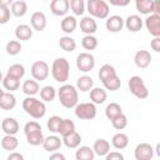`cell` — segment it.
<instances>
[{
	"label": "cell",
	"instance_id": "2e32d148",
	"mask_svg": "<svg viewBox=\"0 0 160 160\" xmlns=\"http://www.w3.org/2000/svg\"><path fill=\"white\" fill-rule=\"evenodd\" d=\"M41 145H42L44 150H46L49 152H54V151H56L61 148L62 140L56 135H50L48 138H44V141H42Z\"/></svg>",
	"mask_w": 160,
	"mask_h": 160
},
{
	"label": "cell",
	"instance_id": "83f0119b",
	"mask_svg": "<svg viewBox=\"0 0 160 160\" xmlns=\"http://www.w3.org/2000/svg\"><path fill=\"white\" fill-rule=\"evenodd\" d=\"M111 145L118 150H122L129 145V136L124 132H118L111 138Z\"/></svg>",
	"mask_w": 160,
	"mask_h": 160
},
{
	"label": "cell",
	"instance_id": "5b68a950",
	"mask_svg": "<svg viewBox=\"0 0 160 160\" xmlns=\"http://www.w3.org/2000/svg\"><path fill=\"white\" fill-rule=\"evenodd\" d=\"M128 86H129L130 92H131L135 98H138V99H140V100L146 99V98L149 96V90H148V88H146L144 80H142L139 75L131 76V78L129 79Z\"/></svg>",
	"mask_w": 160,
	"mask_h": 160
},
{
	"label": "cell",
	"instance_id": "d590c367",
	"mask_svg": "<svg viewBox=\"0 0 160 160\" xmlns=\"http://www.w3.org/2000/svg\"><path fill=\"white\" fill-rule=\"evenodd\" d=\"M56 96V90L54 86L51 85H46L44 88L40 89V98L42 101H46V102H51Z\"/></svg>",
	"mask_w": 160,
	"mask_h": 160
},
{
	"label": "cell",
	"instance_id": "c3c4849f",
	"mask_svg": "<svg viewBox=\"0 0 160 160\" xmlns=\"http://www.w3.org/2000/svg\"><path fill=\"white\" fill-rule=\"evenodd\" d=\"M108 2L112 6H120V8H124V6H128L130 4V0H108Z\"/></svg>",
	"mask_w": 160,
	"mask_h": 160
},
{
	"label": "cell",
	"instance_id": "6f0895ef",
	"mask_svg": "<svg viewBox=\"0 0 160 160\" xmlns=\"http://www.w3.org/2000/svg\"><path fill=\"white\" fill-rule=\"evenodd\" d=\"M2 81V74H1V71H0V82Z\"/></svg>",
	"mask_w": 160,
	"mask_h": 160
},
{
	"label": "cell",
	"instance_id": "d4e9b609",
	"mask_svg": "<svg viewBox=\"0 0 160 160\" xmlns=\"http://www.w3.org/2000/svg\"><path fill=\"white\" fill-rule=\"evenodd\" d=\"M0 144H1V148L4 150H6V151H14L19 146V140H18V138L15 135H8V134H5V136L1 139Z\"/></svg>",
	"mask_w": 160,
	"mask_h": 160
},
{
	"label": "cell",
	"instance_id": "ac0fdd59",
	"mask_svg": "<svg viewBox=\"0 0 160 160\" xmlns=\"http://www.w3.org/2000/svg\"><path fill=\"white\" fill-rule=\"evenodd\" d=\"M124 25L126 26V29L131 32H138L142 29V19L139 15H129L126 18V20L124 21Z\"/></svg>",
	"mask_w": 160,
	"mask_h": 160
},
{
	"label": "cell",
	"instance_id": "603a6c76",
	"mask_svg": "<svg viewBox=\"0 0 160 160\" xmlns=\"http://www.w3.org/2000/svg\"><path fill=\"white\" fill-rule=\"evenodd\" d=\"M61 140H62V144L66 148H69V149H76L80 145V142H81V135L79 132H76V131H72L69 135L62 136Z\"/></svg>",
	"mask_w": 160,
	"mask_h": 160
},
{
	"label": "cell",
	"instance_id": "cb8c5ba5",
	"mask_svg": "<svg viewBox=\"0 0 160 160\" xmlns=\"http://www.w3.org/2000/svg\"><path fill=\"white\" fill-rule=\"evenodd\" d=\"M92 150L95 152V155L98 156H105L109 151H110V142L105 139H98L94 142Z\"/></svg>",
	"mask_w": 160,
	"mask_h": 160
},
{
	"label": "cell",
	"instance_id": "52a82bcc",
	"mask_svg": "<svg viewBox=\"0 0 160 160\" xmlns=\"http://www.w3.org/2000/svg\"><path fill=\"white\" fill-rule=\"evenodd\" d=\"M31 76L32 79H35L36 81H44L48 79L49 74H50V69L46 61L44 60H38L31 65Z\"/></svg>",
	"mask_w": 160,
	"mask_h": 160
},
{
	"label": "cell",
	"instance_id": "d6986e66",
	"mask_svg": "<svg viewBox=\"0 0 160 160\" xmlns=\"http://www.w3.org/2000/svg\"><path fill=\"white\" fill-rule=\"evenodd\" d=\"M15 106H16L15 95L11 91H8V92L4 91V94L0 96V109L9 111V110H12Z\"/></svg>",
	"mask_w": 160,
	"mask_h": 160
},
{
	"label": "cell",
	"instance_id": "8992f818",
	"mask_svg": "<svg viewBox=\"0 0 160 160\" xmlns=\"http://www.w3.org/2000/svg\"><path fill=\"white\" fill-rule=\"evenodd\" d=\"M75 116L80 120H92L96 118V105L94 102H78L74 108Z\"/></svg>",
	"mask_w": 160,
	"mask_h": 160
},
{
	"label": "cell",
	"instance_id": "74e56055",
	"mask_svg": "<svg viewBox=\"0 0 160 160\" xmlns=\"http://www.w3.org/2000/svg\"><path fill=\"white\" fill-rule=\"evenodd\" d=\"M121 112H122V109H121V106L118 102H110L105 108V116L109 120H112L115 116L120 115Z\"/></svg>",
	"mask_w": 160,
	"mask_h": 160
},
{
	"label": "cell",
	"instance_id": "e575fe53",
	"mask_svg": "<svg viewBox=\"0 0 160 160\" xmlns=\"http://www.w3.org/2000/svg\"><path fill=\"white\" fill-rule=\"evenodd\" d=\"M59 46L64 50V51H66V52H71V51H74L75 49H76V41L71 38V36H62V38H60V40H59Z\"/></svg>",
	"mask_w": 160,
	"mask_h": 160
},
{
	"label": "cell",
	"instance_id": "f1b7e54d",
	"mask_svg": "<svg viewBox=\"0 0 160 160\" xmlns=\"http://www.w3.org/2000/svg\"><path fill=\"white\" fill-rule=\"evenodd\" d=\"M106 98H108V94H106V91H105L104 89H101V88H92V89L90 90V100H91V102H94L95 105H99V104L105 102Z\"/></svg>",
	"mask_w": 160,
	"mask_h": 160
},
{
	"label": "cell",
	"instance_id": "6da1fadb",
	"mask_svg": "<svg viewBox=\"0 0 160 160\" xmlns=\"http://www.w3.org/2000/svg\"><path fill=\"white\" fill-rule=\"evenodd\" d=\"M58 96L60 104L66 109H72L79 102V92L76 86L71 84H64L58 90Z\"/></svg>",
	"mask_w": 160,
	"mask_h": 160
},
{
	"label": "cell",
	"instance_id": "ab89813d",
	"mask_svg": "<svg viewBox=\"0 0 160 160\" xmlns=\"http://www.w3.org/2000/svg\"><path fill=\"white\" fill-rule=\"evenodd\" d=\"M70 9L74 12V16H81L86 10V4L84 0H70Z\"/></svg>",
	"mask_w": 160,
	"mask_h": 160
},
{
	"label": "cell",
	"instance_id": "8fae6325",
	"mask_svg": "<svg viewBox=\"0 0 160 160\" xmlns=\"http://www.w3.org/2000/svg\"><path fill=\"white\" fill-rule=\"evenodd\" d=\"M69 0H51L50 2V10L56 16H65L69 12Z\"/></svg>",
	"mask_w": 160,
	"mask_h": 160
},
{
	"label": "cell",
	"instance_id": "816d5d0a",
	"mask_svg": "<svg viewBox=\"0 0 160 160\" xmlns=\"http://www.w3.org/2000/svg\"><path fill=\"white\" fill-rule=\"evenodd\" d=\"M152 14L160 15V0H154L152 1Z\"/></svg>",
	"mask_w": 160,
	"mask_h": 160
},
{
	"label": "cell",
	"instance_id": "30bf717a",
	"mask_svg": "<svg viewBox=\"0 0 160 160\" xmlns=\"http://www.w3.org/2000/svg\"><path fill=\"white\" fill-rule=\"evenodd\" d=\"M144 24L151 36H160V15L149 14Z\"/></svg>",
	"mask_w": 160,
	"mask_h": 160
},
{
	"label": "cell",
	"instance_id": "4dcf8cb0",
	"mask_svg": "<svg viewBox=\"0 0 160 160\" xmlns=\"http://www.w3.org/2000/svg\"><path fill=\"white\" fill-rule=\"evenodd\" d=\"M2 86L8 90V91H15L20 88V79H16L14 76H10V75H5L2 78Z\"/></svg>",
	"mask_w": 160,
	"mask_h": 160
},
{
	"label": "cell",
	"instance_id": "8d00e7d4",
	"mask_svg": "<svg viewBox=\"0 0 160 160\" xmlns=\"http://www.w3.org/2000/svg\"><path fill=\"white\" fill-rule=\"evenodd\" d=\"M98 75H99L100 81L102 82V81H105L106 79H109V78L116 75V70H115V68H114L112 65H110V64H104V65L100 68Z\"/></svg>",
	"mask_w": 160,
	"mask_h": 160
},
{
	"label": "cell",
	"instance_id": "f907efd6",
	"mask_svg": "<svg viewBox=\"0 0 160 160\" xmlns=\"http://www.w3.org/2000/svg\"><path fill=\"white\" fill-rule=\"evenodd\" d=\"M8 160H24V156L20 154V152H15V151H11L8 156Z\"/></svg>",
	"mask_w": 160,
	"mask_h": 160
},
{
	"label": "cell",
	"instance_id": "f546056e",
	"mask_svg": "<svg viewBox=\"0 0 160 160\" xmlns=\"http://www.w3.org/2000/svg\"><path fill=\"white\" fill-rule=\"evenodd\" d=\"M75 158L76 160H94L95 158V152L92 150V148L90 146H78V150L75 152Z\"/></svg>",
	"mask_w": 160,
	"mask_h": 160
},
{
	"label": "cell",
	"instance_id": "b9f144b4",
	"mask_svg": "<svg viewBox=\"0 0 160 160\" xmlns=\"http://www.w3.org/2000/svg\"><path fill=\"white\" fill-rule=\"evenodd\" d=\"M21 42L19 41V40H10V41H8L6 42V45H5V50H6V52L9 54V55H11V56H15V55H18L20 51H21Z\"/></svg>",
	"mask_w": 160,
	"mask_h": 160
},
{
	"label": "cell",
	"instance_id": "60d3db41",
	"mask_svg": "<svg viewBox=\"0 0 160 160\" xmlns=\"http://www.w3.org/2000/svg\"><path fill=\"white\" fill-rule=\"evenodd\" d=\"M6 75L14 76V78H16V79H22L24 75H25V68H24V65H21V64H12V65L8 69Z\"/></svg>",
	"mask_w": 160,
	"mask_h": 160
},
{
	"label": "cell",
	"instance_id": "3957f363",
	"mask_svg": "<svg viewBox=\"0 0 160 160\" xmlns=\"http://www.w3.org/2000/svg\"><path fill=\"white\" fill-rule=\"evenodd\" d=\"M51 75L58 82H66L70 76V64L65 58H58L52 61L51 65Z\"/></svg>",
	"mask_w": 160,
	"mask_h": 160
},
{
	"label": "cell",
	"instance_id": "9c48e42d",
	"mask_svg": "<svg viewBox=\"0 0 160 160\" xmlns=\"http://www.w3.org/2000/svg\"><path fill=\"white\" fill-rule=\"evenodd\" d=\"M134 156L136 160H151L154 156V149L148 142H140L134 150Z\"/></svg>",
	"mask_w": 160,
	"mask_h": 160
},
{
	"label": "cell",
	"instance_id": "836d02e7",
	"mask_svg": "<svg viewBox=\"0 0 160 160\" xmlns=\"http://www.w3.org/2000/svg\"><path fill=\"white\" fill-rule=\"evenodd\" d=\"M75 131V124L72 120L70 119H62L60 125H59V130H58V134H60L61 136H65V135H69L70 132Z\"/></svg>",
	"mask_w": 160,
	"mask_h": 160
},
{
	"label": "cell",
	"instance_id": "681fc988",
	"mask_svg": "<svg viewBox=\"0 0 160 160\" xmlns=\"http://www.w3.org/2000/svg\"><path fill=\"white\" fill-rule=\"evenodd\" d=\"M150 46H151V49H152L155 52H159V51H160V36H155V38L151 40Z\"/></svg>",
	"mask_w": 160,
	"mask_h": 160
},
{
	"label": "cell",
	"instance_id": "ffe728a7",
	"mask_svg": "<svg viewBox=\"0 0 160 160\" xmlns=\"http://www.w3.org/2000/svg\"><path fill=\"white\" fill-rule=\"evenodd\" d=\"M60 28L65 34H71L78 28V21L74 15H65L60 22Z\"/></svg>",
	"mask_w": 160,
	"mask_h": 160
},
{
	"label": "cell",
	"instance_id": "4fadbf2b",
	"mask_svg": "<svg viewBox=\"0 0 160 160\" xmlns=\"http://www.w3.org/2000/svg\"><path fill=\"white\" fill-rule=\"evenodd\" d=\"M105 26H106V30L110 32H119L124 28V19L119 15L108 16L105 21Z\"/></svg>",
	"mask_w": 160,
	"mask_h": 160
},
{
	"label": "cell",
	"instance_id": "7dc6e473",
	"mask_svg": "<svg viewBox=\"0 0 160 160\" xmlns=\"http://www.w3.org/2000/svg\"><path fill=\"white\" fill-rule=\"evenodd\" d=\"M105 159L106 160H124V155L119 151H109L106 155H105Z\"/></svg>",
	"mask_w": 160,
	"mask_h": 160
},
{
	"label": "cell",
	"instance_id": "f5cc1de1",
	"mask_svg": "<svg viewBox=\"0 0 160 160\" xmlns=\"http://www.w3.org/2000/svg\"><path fill=\"white\" fill-rule=\"evenodd\" d=\"M65 160V155H62V154H60V152H55L54 151V154L52 155H50V160Z\"/></svg>",
	"mask_w": 160,
	"mask_h": 160
},
{
	"label": "cell",
	"instance_id": "db71d44e",
	"mask_svg": "<svg viewBox=\"0 0 160 160\" xmlns=\"http://www.w3.org/2000/svg\"><path fill=\"white\" fill-rule=\"evenodd\" d=\"M12 0H0V6H11Z\"/></svg>",
	"mask_w": 160,
	"mask_h": 160
},
{
	"label": "cell",
	"instance_id": "e0dca14e",
	"mask_svg": "<svg viewBox=\"0 0 160 160\" xmlns=\"http://www.w3.org/2000/svg\"><path fill=\"white\" fill-rule=\"evenodd\" d=\"M1 129L8 135H16L20 130V125L18 120L14 118H5L1 121Z\"/></svg>",
	"mask_w": 160,
	"mask_h": 160
},
{
	"label": "cell",
	"instance_id": "ba28073f",
	"mask_svg": "<svg viewBox=\"0 0 160 160\" xmlns=\"http://www.w3.org/2000/svg\"><path fill=\"white\" fill-rule=\"evenodd\" d=\"M76 66L81 72H89L95 66V58L90 52H80L76 56Z\"/></svg>",
	"mask_w": 160,
	"mask_h": 160
},
{
	"label": "cell",
	"instance_id": "9f6ffc18",
	"mask_svg": "<svg viewBox=\"0 0 160 160\" xmlns=\"http://www.w3.org/2000/svg\"><path fill=\"white\" fill-rule=\"evenodd\" d=\"M2 94H4V90H2V89H1V88H0V96H1V95H2Z\"/></svg>",
	"mask_w": 160,
	"mask_h": 160
},
{
	"label": "cell",
	"instance_id": "9a60e30c",
	"mask_svg": "<svg viewBox=\"0 0 160 160\" xmlns=\"http://www.w3.org/2000/svg\"><path fill=\"white\" fill-rule=\"evenodd\" d=\"M80 30L85 35H92L98 30V24L92 16H84L80 20Z\"/></svg>",
	"mask_w": 160,
	"mask_h": 160
},
{
	"label": "cell",
	"instance_id": "11a10c76",
	"mask_svg": "<svg viewBox=\"0 0 160 160\" xmlns=\"http://www.w3.org/2000/svg\"><path fill=\"white\" fill-rule=\"evenodd\" d=\"M159 149H160V145L158 144V145H156V149H155V150H156V154H158V155L160 156V150H159Z\"/></svg>",
	"mask_w": 160,
	"mask_h": 160
},
{
	"label": "cell",
	"instance_id": "f35d334b",
	"mask_svg": "<svg viewBox=\"0 0 160 160\" xmlns=\"http://www.w3.org/2000/svg\"><path fill=\"white\" fill-rule=\"evenodd\" d=\"M102 85H104V88H105L106 90L116 91V90H119L120 86H121V80H120V78H119L118 74H116V75H114V76L106 79L105 81H102Z\"/></svg>",
	"mask_w": 160,
	"mask_h": 160
},
{
	"label": "cell",
	"instance_id": "44dd1931",
	"mask_svg": "<svg viewBox=\"0 0 160 160\" xmlns=\"http://www.w3.org/2000/svg\"><path fill=\"white\" fill-rule=\"evenodd\" d=\"M32 36V28L26 24H20L15 28V38L20 41H26Z\"/></svg>",
	"mask_w": 160,
	"mask_h": 160
},
{
	"label": "cell",
	"instance_id": "484cf974",
	"mask_svg": "<svg viewBox=\"0 0 160 160\" xmlns=\"http://www.w3.org/2000/svg\"><path fill=\"white\" fill-rule=\"evenodd\" d=\"M10 11H11V15H14L16 18H22L28 12V4L22 0L12 1L11 6H10Z\"/></svg>",
	"mask_w": 160,
	"mask_h": 160
},
{
	"label": "cell",
	"instance_id": "1f68e13d",
	"mask_svg": "<svg viewBox=\"0 0 160 160\" xmlns=\"http://www.w3.org/2000/svg\"><path fill=\"white\" fill-rule=\"evenodd\" d=\"M26 136V141L32 145V146H38V145H41L42 141H44V134H42V130H35V131H31L29 134H25Z\"/></svg>",
	"mask_w": 160,
	"mask_h": 160
},
{
	"label": "cell",
	"instance_id": "7c38bea8",
	"mask_svg": "<svg viewBox=\"0 0 160 160\" xmlns=\"http://www.w3.org/2000/svg\"><path fill=\"white\" fill-rule=\"evenodd\" d=\"M30 24H31L32 30L42 31L46 28V24H48V20H46L45 14L42 11H35V12H32V15L30 18Z\"/></svg>",
	"mask_w": 160,
	"mask_h": 160
},
{
	"label": "cell",
	"instance_id": "7a4b0ae2",
	"mask_svg": "<svg viewBox=\"0 0 160 160\" xmlns=\"http://www.w3.org/2000/svg\"><path fill=\"white\" fill-rule=\"evenodd\" d=\"M24 111L34 119H41L46 114V105L42 100L36 99L35 96H28L22 100Z\"/></svg>",
	"mask_w": 160,
	"mask_h": 160
},
{
	"label": "cell",
	"instance_id": "d6a6232c",
	"mask_svg": "<svg viewBox=\"0 0 160 160\" xmlns=\"http://www.w3.org/2000/svg\"><path fill=\"white\" fill-rule=\"evenodd\" d=\"M152 1L154 0H135L136 10L142 15L152 14Z\"/></svg>",
	"mask_w": 160,
	"mask_h": 160
},
{
	"label": "cell",
	"instance_id": "4316f807",
	"mask_svg": "<svg viewBox=\"0 0 160 160\" xmlns=\"http://www.w3.org/2000/svg\"><path fill=\"white\" fill-rule=\"evenodd\" d=\"M92 88H94V80L89 75H82L76 80V89L82 92L90 91Z\"/></svg>",
	"mask_w": 160,
	"mask_h": 160
},
{
	"label": "cell",
	"instance_id": "ee69618b",
	"mask_svg": "<svg viewBox=\"0 0 160 160\" xmlns=\"http://www.w3.org/2000/svg\"><path fill=\"white\" fill-rule=\"evenodd\" d=\"M110 121H111L112 128L116 129V130H122V129H125L126 125H128V118H126V115H125L124 112H121L120 115L115 116V118H114L112 120H110Z\"/></svg>",
	"mask_w": 160,
	"mask_h": 160
},
{
	"label": "cell",
	"instance_id": "5bb4252c",
	"mask_svg": "<svg viewBox=\"0 0 160 160\" xmlns=\"http://www.w3.org/2000/svg\"><path fill=\"white\" fill-rule=\"evenodd\" d=\"M134 62L139 69H146L151 64V54L148 50H138L134 55Z\"/></svg>",
	"mask_w": 160,
	"mask_h": 160
},
{
	"label": "cell",
	"instance_id": "bcb514c9",
	"mask_svg": "<svg viewBox=\"0 0 160 160\" xmlns=\"http://www.w3.org/2000/svg\"><path fill=\"white\" fill-rule=\"evenodd\" d=\"M10 16H11L10 8H8V6H0V25L6 24L10 20Z\"/></svg>",
	"mask_w": 160,
	"mask_h": 160
},
{
	"label": "cell",
	"instance_id": "277c9868",
	"mask_svg": "<svg viewBox=\"0 0 160 160\" xmlns=\"http://www.w3.org/2000/svg\"><path fill=\"white\" fill-rule=\"evenodd\" d=\"M86 10L89 11L90 16L96 19H106L110 12L109 4L105 0H88Z\"/></svg>",
	"mask_w": 160,
	"mask_h": 160
},
{
	"label": "cell",
	"instance_id": "f6af8a7d",
	"mask_svg": "<svg viewBox=\"0 0 160 160\" xmlns=\"http://www.w3.org/2000/svg\"><path fill=\"white\" fill-rule=\"evenodd\" d=\"M61 118L60 116H58V115H54V116H50L49 118V120H48V129L51 131V132H54V134H58V130H59V125H60V122H61Z\"/></svg>",
	"mask_w": 160,
	"mask_h": 160
},
{
	"label": "cell",
	"instance_id": "7bdbcfd3",
	"mask_svg": "<svg viewBox=\"0 0 160 160\" xmlns=\"http://www.w3.org/2000/svg\"><path fill=\"white\" fill-rule=\"evenodd\" d=\"M81 46L85 50H95L98 48V39L94 35H85L81 40Z\"/></svg>",
	"mask_w": 160,
	"mask_h": 160
},
{
	"label": "cell",
	"instance_id": "7402d4cb",
	"mask_svg": "<svg viewBox=\"0 0 160 160\" xmlns=\"http://www.w3.org/2000/svg\"><path fill=\"white\" fill-rule=\"evenodd\" d=\"M21 90L25 95L28 96H35L39 91H40V85H39V81H36L35 79L32 80H25L22 82V86H21Z\"/></svg>",
	"mask_w": 160,
	"mask_h": 160
}]
</instances>
